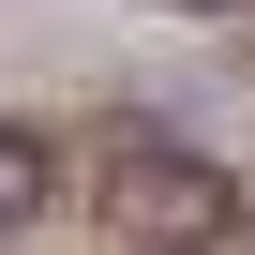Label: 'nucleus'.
Here are the masks:
<instances>
[{
  "label": "nucleus",
  "mask_w": 255,
  "mask_h": 255,
  "mask_svg": "<svg viewBox=\"0 0 255 255\" xmlns=\"http://www.w3.org/2000/svg\"><path fill=\"white\" fill-rule=\"evenodd\" d=\"M105 225L135 240V255H225L240 240V180L180 135H120L105 150Z\"/></svg>",
  "instance_id": "nucleus-1"
},
{
  "label": "nucleus",
  "mask_w": 255,
  "mask_h": 255,
  "mask_svg": "<svg viewBox=\"0 0 255 255\" xmlns=\"http://www.w3.org/2000/svg\"><path fill=\"white\" fill-rule=\"evenodd\" d=\"M60 195V165H45V135H15V165H0V210H45Z\"/></svg>",
  "instance_id": "nucleus-2"
}]
</instances>
